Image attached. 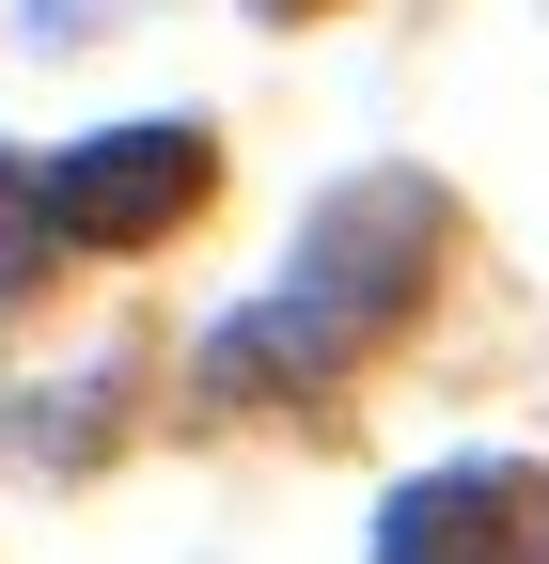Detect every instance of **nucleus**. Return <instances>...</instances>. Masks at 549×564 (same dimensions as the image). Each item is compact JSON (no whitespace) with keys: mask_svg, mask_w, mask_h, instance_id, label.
I'll return each instance as SVG.
<instances>
[{"mask_svg":"<svg viewBox=\"0 0 549 564\" xmlns=\"http://www.w3.org/2000/svg\"><path fill=\"white\" fill-rule=\"evenodd\" d=\"M424 251H440V188H408V173L346 188V204L314 220V251L283 267V299L220 314L204 377H220V392H299V377H330V361H362V345L424 299Z\"/></svg>","mask_w":549,"mask_h":564,"instance_id":"f257e3e1","label":"nucleus"},{"mask_svg":"<svg viewBox=\"0 0 549 564\" xmlns=\"http://www.w3.org/2000/svg\"><path fill=\"white\" fill-rule=\"evenodd\" d=\"M47 188V236L63 251H158L204 220V188H220V141L204 126H95V141H63V158H32Z\"/></svg>","mask_w":549,"mask_h":564,"instance_id":"f03ea898","label":"nucleus"},{"mask_svg":"<svg viewBox=\"0 0 549 564\" xmlns=\"http://www.w3.org/2000/svg\"><path fill=\"white\" fill-rule=\"evenodd\" d=\"M377 564H534V470L471 455V470H424V486H392V518H377Z\"/></svg>","mask_w":549,"mask_h":564,"instance_id":"7ed1b4c3","label":"nucleus"},{"mask_svg":"<svg viewBox=\"0 0 549 564\" xmlns=\"http://www.w3.org/2000/svg\"><path fill=\"white\" fill-rule=\"evenodd\" d=\"M47 251H63V236H47V188H32V158H0V299H17Z\"/></svg>","mask_w":549,"mask_h":564,"instance_id":"20e7f679","label":"nucleus"}]
</instances>
